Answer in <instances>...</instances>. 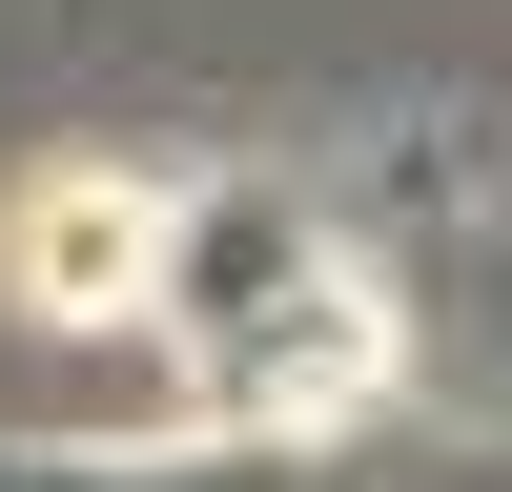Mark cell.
I'll list each match as a JSON object with an SVG mask.
<instances>
[{
  "label": "cell",
  "mask_w": 512,
  "mask_h": 492,
  "mask_svg": "<svg viewBox=\"0 0 512 492\" xmlns=\"http://www.w3.org/2000/svg\"><path fill=\"white\" fill-rule=\"evenodd\" d=\"M123 328L185 349V431H349L410 369L390 287L328 246L308 185H164V246H144V308Z\"/></svg>",
  "instance_id": "cell-1"
},
{
  "label": "cell",
  "mask_w": 512,
  "mask_h": 492,
  "mask_svg": "<svg viewBox=\"0 0 512 492\" xmlns=\"http://www.w3.org/2000/svg\"><path fill=\"white\" fill-rule=\"evenodd\" d=\"M144 246H164V185L144 164H41L21 205H0V287L62 328H123L144 308Z\"/></svg>",
  "instance_id": "cell-2"
},
{
  "label": "cell",
  "mask_w": 512,
  "mask_h": 492,
  "mask_svg": "<svg viewBox=\"0 0 512 492\" xmlns=\"http://www.w3.org/2000/svg\"><path fill=\"white\" fill-rule=\"evenodd\" d=\"M0 492H349L328 431H164V451H0Z\"/></svg>",
  "instance_id": "cell-3"
}]
</instances>
